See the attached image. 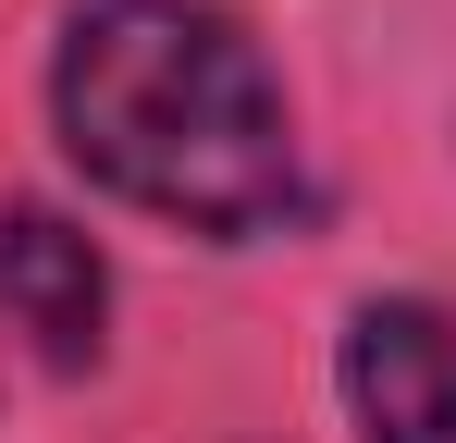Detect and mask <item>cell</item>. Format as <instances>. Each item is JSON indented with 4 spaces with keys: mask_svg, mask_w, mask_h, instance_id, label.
I'll return each instance as SVG.
<instances>
[{
    "mask_svg": "<svg viewBox=\"0 0 456 443\" xmlns=\"http://www.w3.org/2000/svg\"><path fill=\"white\" fill-rule=\"evenodd\" d=\"M62 148L111 197L185 222V234H272L297 222V124L259 37L210 0H86L50 62Z\"/></svg>",
    "mask_w": 456,
    "mask_h": 443,
    "instance_id": "6da1fadb",
    "label": "cell"
},
{
    "mask_svg": "<svg viewBox=\"0 0 456 443\" xmlns=\"http://www.w3.org/2000/svg\"><path fill=\"white\" fill-rule=\"evenodd\" d=\"M346 407L370 443H456V320L419 295H370L346 320Z\"/></svg>",
    "mask_w": 456,
    "mask_h": 443,
    "instance_id": "7a4b0ae2",
    "label": "cell"
},
{
    "mask_svg": "<svg viewBox=\"0 0 456 443\" xmlns=\"http://www.w3.org/2000/svg\"><path fill=\"white\" fill-rule=\"evenodd\" d=\"M99 308H111V284H99V246H86L62 210H0V320L37 345V358H99Z\"/></svg>",
    "mask_w": 456,
    "mask_h": 443,
    "instance_id": "3957f363",
    "label": "cell"
}]
</instances>
